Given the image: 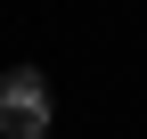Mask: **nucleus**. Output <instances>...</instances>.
Returning <instances> with one entry per match:
<instances>
[{
	"label": "nucleus",
	"instance_id": "nucleus-1",
	"mask_svg": "<svg viewBox=\"0 0 147 139\" xmlns=\"http://www.w3.org/2000/svg\"><path fill=\"white\" fill-rule=\"evenodd\" d=\"M57 123V98H49L41 65H8L0 74V139H49Z\"/></svg>",
	"mask_w": 147,
	"mask_h": 139
}]
</instances>
